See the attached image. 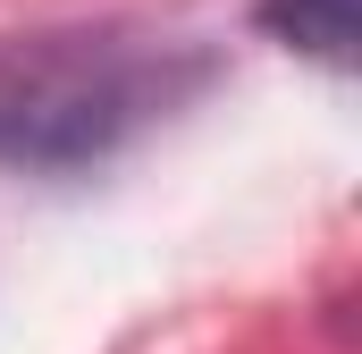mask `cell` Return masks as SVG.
Masks as SVG:
<instances>
[{
	"mask_svg": "<svg viewBox=\"0 0 362 354\" xmlns=\"http://www.w3.org/2000/svg\"><path fill=\"white\" fill-rule=\"evenodd\" d=\"M202 76H211L202 51L127 34V25L8 42L0 51V169H93L135 127L169 118Z\"/></svg>",
	"mask_w": 362,
	"mask_h": 354,
	"instance_id": "6da1fadb",
	"label": "cell"
},
{
	"mask_svg": "<svg viewBox=\"0 0 362 354\" xmlns=\"http://www.w3.org/2000/svg\"><path fill=\"white\" fill-rule=\"evenodd\" d=\"M354 8H362V0H262V25L286 34L295 51L346 68V59H354Z\"/></svg>",
	"mask_w": 362,
	"mask_h": 354,
	"instance_id": "7a4b0ae2",
	"label": "cell"
}]
</instances>
